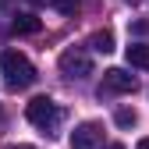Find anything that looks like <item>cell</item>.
Listing matches in <instances>:
<instances>
[{"label": "cell", "mask_w": 149, "mask_h": 149, "mask_svg": "<svg viewBox=\"0 0 149 149\" xmlns=\"http://www.w3.org/2000/svg\"><path fill=\"white\" fill-rule=\"evenodd\" d=\"M0 71H4V82L11 89H29L36 82L32 61L25 57V53H18V50H4V53H0Z\"/></svg>", "instance_id": "cell-1"}, {"label": "cell", "mask_w": 149, "mask_h": 149, "mask_svg": "<svg viewBox=\"0 0 149 149\" xmlns=\"http://www.w3.org/2000/svg\"><path fill=\"white\" fill-rule=\"evenodd\" d=\"M25 117H29L36 128H43L46 135H53L57 124H61V110H57V103H53L50 96H36V100L25 107Z\"/></svg>", "instance_id": "cell-2"}, {"label": "cell", "mask_w": 149, "mask_h": 149, "mask_svg": "<svg viewBox=\"0 0 149 149\" xmlns=\"http://www.w3.org/2000/svg\"><path fill=\"white\" fill-rule=\"evenodd\" d=\"M61 71L68 74V78H89L92 74V61L82 50H64L61 53Z\"/></svg>", "instance_id": "cell-3"}, {"label": "cell", "mask_w": 149, "mask_h": 149, "mask_svg": "<svg viewBox=\"0 0 149 149\" xmlns=\"http://www.w3.org/2000/svg\"><path fill=\"white\" fill-rule=\"evenodd\" d=\"M135 89H139L135 74H128V71H121V68H110V71H103L100 96H103V92H135Z\"/></svg>", "instance_id": "cell-4"}, {"label": "cell", "mask_w": 149, "mask_h": 149, "mask_svg": "<svg viewBox=\"0 0 149 149\" xmlns=\"http://www.w3.org/2000/svg\"><path fill=\"white\" fill-rule=\"evenodd\" d=\"M100 139H103V128L96 121H85L71 132V149H100Z\"/></svg>", "instance_id": "cell-5"}, {"label": "cell", "mask_w": 149, "mask_h": 149, "mask_svg": "<svg viewBox=\"0 0 149 149\" xmlns=\"http://www.w3.org/2000/svg\"><path fill=\"white\" fill-rule=\"evenodd\" d=\"M124 57L132 68H149V43H132L124 50Z\"/></svg>", "instance_id": "cell-6"}, {"label": "cell", "mask_w": 149, "mask_h": 149, "mask_svg": "<svg viewBox=\"0 0 149 149\" xmlns=\"http://www.w3.org/2000/svg\"><path fill=\"white\" fill-rule=\"evenodd\" d=\"M11 29L18 36H36V32H39V18H36V14H14Z\"/></svg>", "instance_id": "cell-7"}, {"label": "cell", "mask_w": 149, "mask_h": 149, "mask_svg": "<svg viewBox=\"0 0 149 149\" xmlns=\"http://www.w3.org/2000/svg\"><path fill=\"white\" fill-rule=\"evenodd\" d=\"M89 50H96V53H110V50H114V32H107V29L92 32V36H89Z\"/></svg>", "instance_id": "cell-8"}, {"label": "cell", "mask_w": 149, "mask_h": 149, "mask_svg": "<svg viewBox=\"0 0 149 149\" xmlns=\"http://www.w3.org/2000/svg\"><path fill=\"white\" fill-rule=\"evenodd\" d=\"M114 121H117L121 128H135V124H139V114H135V110H128V107H121L117 114H114Z\"/></svg>", "instance_id": "cell-9"}, {"label": "cell", "mask_w": 149, "mask_h": 149, "mask_svg": "<svg viewBox=\"0 0 149 149\" xmlns=\"http://www.w3.org/2000/svg\"><path fill=\"white\" fill-rule=\"evenodd\" d=\"M50 4L57 7L61 14H68V18H71V14H78V7H82V0H50Z\"/></svg>", "instance_id": "cell-10"}, {"label": "cell", "mask_w": 149, "mask_h": 149, "mask_svg": "<svg viewBox=\"0 0 149 149\" xmlns=\"http://www.w3.org/2000/svg\"><path fill=\"white\" fill-rule=\"evenodd\" d=\"M132 36H149V22L142 18V22H132Z\"/></svg>", "instance_id": "cell-11"}, {"label": "cell", "mask_w": 149, "mask_h": 149, "mask_svg": "<svg viewBox=\"0 0 149 149\" xmlns=\"http://www.w3.org/2000/svg\"><path fill=\"white\" fill-rule=\"evenodd\" d=\"M7 149H36V146H7Z\"/></svg>", "instance_id": "cell-12"}, {"label": "cell", "mask_w": 149, "mask_h": 149, "mask_svg": "<svg viewBox=\"0 0 149 149\" xmlns=\"http://www.w3.org/2000/svg\"><path fill=\"white\" fill-rule=\"evenodd\" d=\"M139 149H149V139H142V142H139Z\"/></svg>", "instance_id": "cell-13"}, {"label": "cell", "mask_w": 149, "mask_h": 149, "mask_svg": "<svg viewBox=\"0 0 149 149\" xmlns=\"http://www.w3.org/2000/svg\"><path fill=\"white\" fill-rule=\"evenodd\" d=\"M107 149H124V146H121V142H114V146H107Z\"/></svg>", "instance_id": "cell-14"}, {"label": "cell", "mask_w": 149, "mask_h": 149, "mask_svg": "<svg viewBox=\"0 0 149 149\" xmlns=\"http://www.w3.org/2000/svg\"><path fill=\"white\" fill-rule=\"evenodd\" d=\"M29 4H43V0H29Z\"/></svg>", "instance_id": "cell-15"}, {"label": "cell", "mask_w": 149, "mask_h": 149, "mask_svg": "<svg viewBox=\"0 0 149 149\" xmlns=\"http://www.w3.org/2000/svg\"><path fill=\"white\" fill-rule=\"evenodd\" d=\"M128 4H135V0H128Z\"/></svg>", "instance_id": "cell-16"}]
</instances>
